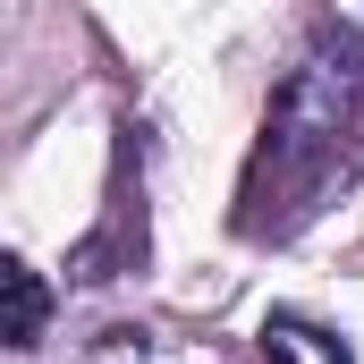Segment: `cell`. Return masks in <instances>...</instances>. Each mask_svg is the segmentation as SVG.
<instances>
[{"mask_svg":"<svg viewBox=\"0 0 364 364\" xmlns=\"http://www.w3.org/2000/svg\"><path fill=\"white\" fill-rule=\"evenodd\" d=\"M0 305H9L0 339H9V348H34V339H43V322H51V288H43V272H34L26 255H9V263H0Z\"/></svg>","mask_w":364,"mask_h":364,"instance_id":"3957f363","label":"cell"},{"mask_svg":"<svg viewBox=\"0 0 364 364\" xmlns=\"http://www.w3.org/2000/svg\"><path fill=\"white\" fill-rule=\"evenodd\" d=\"M263 364H356V348L305 314H272L263 322Z\"/></svg>","mask_w":364,"mask_h":364,"instance_id":"7a4b0ae2","label":"cell"},{"mask_svg":"<svg viewBox=\"0 0 364 364\" xmlns=\"http://www.w3.org/2000/svg\"><path fill=\"white\" fill-rule=\"evenodd\" d=\"M356 93H364V43L339 34V26H322L314 51L279 77L272 110H263V144H255L246 195H263V178L288 186V195L322 186V170L339 161V136L356 127Z\"/></svg>","mask_w":364,"mask_h":364,"instance_id":"6da1fadb","label":"cell"}]
</instances>
